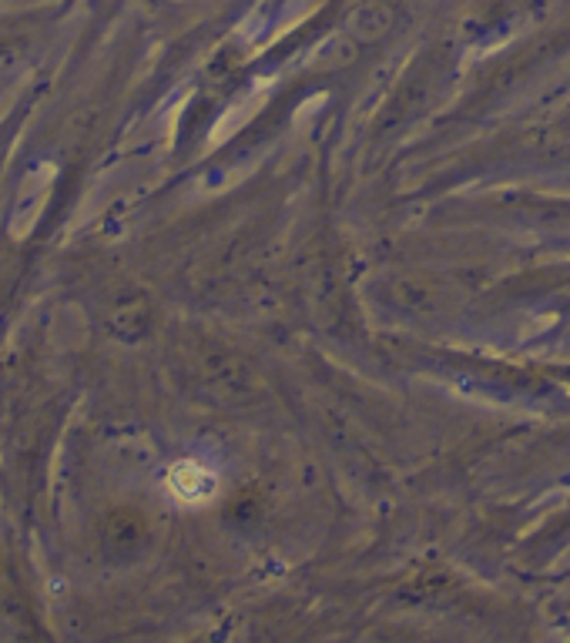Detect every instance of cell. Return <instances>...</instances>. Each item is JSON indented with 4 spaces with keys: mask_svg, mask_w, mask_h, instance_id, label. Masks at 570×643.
<instances>
[{
    "mask_svg": "<svg viewBox=\"0 0 570 643\" xmlns=\"http://www.w3.org/2000/svg\"><path fill=\"white\" fill-rule=\"evenodd\" d=\"M168 490L174 500L181 503H206L216 496L219 490V480L212 470H206L202 463H178L171 473H168Z\"/></svg>",
    "mask_w": 570,
    "mask_h": 643,
    "instance_id": "obj_1",
    "label": "cell"
}]
</instances>
